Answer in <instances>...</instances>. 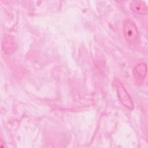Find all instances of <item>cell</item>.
Listing matches in <instances>:
<instances>
[{
    "mask_svg": "<svg viewBox=\"0 0 148 148\" xmlns=\"http://www.w3.org/2000/svg\"><path fill=\"white\" fill-rule=\"evenodd\" d=\"M124 36L127 42L130 44L136 43L139 39V32L137 27L131 19L125 20L123 23Z\"/></svg>",
    "mask_w": 148,
    "mask_h": 148,
    "instance_id": "1",
    "label": "cell"
},
{
    "mask_svg": "<svg viewBox=\"0 0 148 148\" xmlns=\"http://www.w3.org/2000/svg\"><path fill=\"white\" fill-rule=\"evenodd\" d=\"M116 87L117 95L120 102L127 109L132 110L134 108L133 100L122 83L118 80L116 82Z\"/></svg>",
    "mask_w": 148,
    "mask_h": 148,
    "instance_id": "2",
    "label": "cell"
},
{
    "mask_svg": "<svg viewBox=\"0 0 148 148\" xmlns=\"http://www.w3.org/2000/svg\"><path fill=\"white\" fill-rule=\"evenodd\" d=\"M147 73V66L144 62L137 64L133 69L132 75L134 82L138 85L143 83Z\"/></svg>",
    "mask_w": 148,
    "mask_h": 148,
    "instance_id": "3",
    "label": "cell"
},
{
    "mask_svg": "<svg viewBox=\"0 0 148 148\" xmlns=\"http://www.w3.org/2000/svg\"><path fill=\"white\" fill-rule=\"evenodd\" d=\"M2 49L6 54H11L17 49V44L14 38L10 35H6L2 42Z\"/></svg>",
    "mask_w": 148,
    "mask_h": 148,
    "instance_id": "4",
    "label": "cell"
},
{
    "mask_svg": "<svg viewBox=\"0 0 148 148\" xmlns=\"http://www.w3.org/2000/svg\"><path fill=\"white\" fill-rule=\"evenodd\" d=\"M130 9L134 13L146 15L147 13V6L146 3L142 1H132L130 3Z\"/></svg>",
    "mask_w": 148,
    "mask_h": 148,
    "instance_id": "5",
    "label": "cell"
}]
</instances>
